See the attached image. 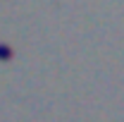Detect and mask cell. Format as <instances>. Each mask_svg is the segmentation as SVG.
Wrapping results in <instances>:
<instances>
[{
	"label": "cell",
	"mask_w": 124,
	"mask_h": 122,
	"mask_svg": "<svg viewBox=\"0 0 124 122\" xmlns=\"http://www.w3.org/2000/svg\"><path fill=\"white\" fill-rule=\"evenodd\" d=\"M12 58V48L10 46H0V60H10Z\"/></svg>",
	"instance_id": "obj_1"
}]
</instances>
